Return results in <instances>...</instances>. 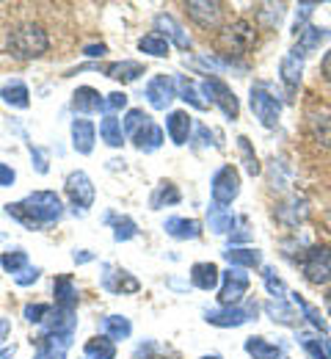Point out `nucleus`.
Returning a JSON list of instances; mask_svg holds the SVG:
<instances>
[{"mask_svg": "<svg viewBox=\"0 0 331 359\" xmlns=\"http://www.w3.org/2000/svg\"><path fill=\"white\" fill-rule=\"evenodd\" d=\"M257 45V28L248 22V20H235L232 25H227L221 31V47L224 53H235V55H243L248 53L251 47Z\"/></svg>", "mask_w": 331, "mask_h": 359, "instance_id": "7ed1b4c3", "label": "nucleus"}, {"mask_svg": "<svg viewBox=\"0 0 331 359\" xmlns=\"http://www.w3.org/2000/svg\"><path fill=\"white\" fill-rule=\"evenodd\" d=\"M188 17L193 22H199L202 28H216L224 17V3H207V0H190L188 6Z\"/></svg>", "mask_w": 331, "mask_h": 359, "instance_id": "f8f14e48", "label": "nucleus"}, {"mask_svg": "<svg viewBox=\"0 0 331 359\" xmlns=\"http://www.w3.org/2000/svg\"><path fill=\"white\" fill-rule=\"evenodd\" d=\"M210 194H213V202L221 205V208L235 202V196L240 194V175H237L235 166H221V169L216 172Z\"/></svg>", "mask_w": 331, "mask_h": 359, "instance_id": "423d86ee", "label": "nucleus"}, {"mask_svg": "<svg viewBox=\"0 0 331 359\" xmlns=\"http://www.w3.org/2000/svg\"><path fill=\"white\" fill-rule=\"evenodd\" d=\"M52 293H55V307L64 310V313H75L78 307V285L69 273H61L55 282H52Z\"/></svg>", "mask_w": 331, "mask_h": 359, "instance_id": "4468645a", "label": "nucleus"}, {"mask_svg": "<svg viewBox=\"0 0 331 359\" xmlns=\"http://www.w3.org/2000/svg\"><path fill=\"white\" fill-rule=\"evenodd\" d=\"M94 125L89 119H75L72 122V147L80 152V155H89L94 149Z\"/></svg>", "mask_w": 331, "mask_h": 359, "instance_id": "dca6fc26", "label": "nucleus"}, {"mask_svg": "<svg viewBox=\"0 0 331 359\" xmlns=\"http://www.w3.org/2000/svg\"><path fill=\"white\" fill-rule=\"evenodd\" d=\"M323 39H329V31H326V28H315V25H312V28L301 31L298 45H295V50H293V55H307V50H315Z\"/></svg>", "mask_w": 331, "mask_h": 359, "instance_id": "bb28decb", "label": "nucleus"}, {"mask_svg": "<svg viewBox=\"0 0 331 359\" xmlns=\"http://www.w3.org/2000/svg\"><path fill=\"white\" fill-rule=\"evenodd\" d=\"M202 359H221L218 354H207V357H202Z\"/></svg>", "mask_w": 331, "mask_h": 359, "instance_id": "13d9d810", "label": "nucleus"}, {"mask_svg": "<svg viewBox=\"0 0 331 359\" xmlns=\"http://www.w3.org/2000/svg\"><path fill=\"white\" fill-rule=\"evenodd\" d=\"M146 100H149V105L155 108V111H166L169 108V102L177 97V89H174V81L169 78V75H155L149 83H146Z\"/></svg>", "mask_w": 331, "mask_h": 359, "instance_id": "9d476101", "label": "nucleus"}, {"mask_svg": "<svg viewBox=\"0 0 331 359\" xmlns=\"http://www.w3.org/2000/svg\"><path fill=\"white\" fill-rule=\"evenodd\" d=\"M326 310H329V315H331V287L326 290Z\"/></svg>", "mask_w": 331, "mask_h": 359, "instance_id": "4d7b16f0", "label": "nucleus"}, {"mask_svg": "<svg viewBox=\"0 0 331 359\" xmlns=\"http://www.w3.org/2000/svg\"><path fill=\"white\" fill-rule=\"evenodd\" d=\"M86 357L89 359H116V348H113V340L111 337H94L86 343Z\"/></svg>", "mask_w": 331, "mask_h": 359, "instance_id": "7c9ffc66", "label": "nucleus"}, {"mask_svg": "<svg viewBox=\"0 0 331 359\" xmlns=\"http://www.w3.org/2000/svg\"><path fill=\"white\" fill-rule=\"evenodd\" d=\"M99 135H102V141H105L108 147H122V144H125V128H122L119 119H113V116H105V119L99 122Z\"/></svg>", "mask_w": 331, "mask_h": 359, "instance_id": "cd10ccee", "label": "nucleus"}, {"mask_svg": "<svg viewBox=\"0 0 331 359\" xmlns=\"http://www.w3.org/2000/svg\"><path fill=\"white\" fill-rule=\"evenodd\" d=\"M295 304L304 310V315H307V320L315 326V329H321V332H326V320H323V315L318 313V307H312L309 302H304L301 296H295Z\"/></svg>", "mask_w": 331, "mask_h": 359, "instance_id": "a19ab883", "label": "nucleus"}, {"mask_svg": "<svg viewBox=\"0 0 331 359\" xmlns=\"http://www.w3.org/2000/svg\"><path fill=\"white\" fill-rule=\"evenodd\" d=\"M6 213L28 229H42L45 224L58 222L64 208H61V199L55 191H36V194H28L22 202H8Z\"/></svg>", "mask_w": 331, "mask_h": 359, "instance_id": "f257e3e1", "label": "nucleus"}, {"mask_svg": "<svg viewBox=\"0 0 331 359\" xmlns=\"http://www.w3.org/2000/svg\"><path fill=\"white\" fill-rule=\"evenodd\" d=\"M301 346L307 348V354H312V359H329V343H321L312 334H301Z\"/></svg>", "mask_w": 331, "mask_h": 359, "instance_id": "58836bf2", "label": "nucleus"}, {"mask_svg": "<svg viewBox=\"0 0 331 359\" xmlns=\"http://www.w3.org/2000/svg\"><path fill=\"white\" fill-rule=\"evenodd\" d=\"M36 346H39V351L34 354V359H64V348H58V346H52V343H45V340H36Z\"/></svg>", "mask_w": 331, "mask_h": 359, "instance_id": "a18cd8bd", "label": "nucleus"}, {"mask_svg": "<svg viewBox=\"0 0 331 359\" xmlns=\"http://www.w3.org/2000/svg\"><path fill=\"white\" fill-rule=\"evenodd\" d=\"M312 135H315V141H318L323 149H331V116H318V119H312Z\"/></svg>", "mask_w": 331, "mask_h": 359, "instance_id": "c9c22d12", "label": "nucleus"}, {"mask_svg": "<svg viewBox=\"0 0 331 359\" xmlns=\"http://www.w3.org/2000/svg\"><path fill=\"white\" fill-rule=\"evenodd\" d=\"M146 122H149V116H146L143 111H139V108H133V111H127V116H125V125H122V128H125V133L136 135Z\"/></svg>", "mask_w": 331, "mask_h": 359, "instance_id": "79ce46f5", "label": "nucleus"}, {"mask_svg": "<svg viewBox=\"0 0 331 359\" xmlns=\"http://www.w3.org/2000/svg\"><path fill=\"white\" fill-rule=\"evenodd\" d=\"M0 97H3V102L6 105H11V108H28L31 105V94H28V86L22 83V81H11V83H6L3 91H0Z\"/></svg>", "mask_w": 331, "mask_h": 359, "instance_id": "5701e85b", "label": "nucleus"}, {"mask_svg": "<svg viewBox=\"0 0 331 359\" xmlns=\"http://www.w3.org/2000/svg\"><path fill=\"white\" fill-rule=\"evenodd\" d=\"M155 28H157L155 34H160L163 39L169 36L180 50H190V36L183 31V25H180L171 14H157V17H155Z\"/></svg>", "mask_w": 331, "mask_h": 359, "instance_id": "2eb2a0df", "label": "nucleus"}, {"mask_svg": "<svg viewBox=\"0 0 331 359\" xmlns=\"http://www.w3.org/2000/svg\"><path fill=\"white\" fill-rule=\"evenodd\" d=\"M14 180H17L14 169H11V166H6V163H0V188H8V185H14Z\"/></svg>", "mask_w": 331, "mask_h": 359, "instance_id": "8fccbe9b", "label": "nucleus"}, {"mask_svg": "<svg viewBox=\"0 0 331 359\" xmlns=\"http://www.w3.org/2000/svg\"><path fill=\"white\" fill-rule=\"evenodd\" d=\"M102 329H105V337H111V340H127L130 332H133V326H130V320L125 315H108V318H102Z\"/></svg>", "mask_w": 331, "mask_h": 359, "instance_id": "393cba45", "label": "nucleus"}, {"mask_svg": "<svg viewBox=\"0 0 331 359\" xmlns=\"http://www.w3.org/2000/svg\"><path fill=\"white\" fill-rule=\"evenodd\" d=\"M66 194H69L75 210H78V208L86 210V208L94 205V185H92V180H89L86 172H72V175L66 177Z\"/></svg>", "mask_w": 331, "mask_h": 359, "instance_id": "1a4fd4ad", "label": "nucleus"}, {"mask_svg": "<svg viewBox=\"0 0 331 359\" xmlns=\"http://www.w3.org/2000/svg\"><path fill=\"white\" fill-rule=\"evenodd\" d=\"M304 276L312 285H329L331 279V249L329 246H312L304 257Z\"/></svg>", "mask_w": 331, "mask_h": 359, "instance_id": "20e7f679", "label": "nucleus"}, {"mask_svg": "<svg viewBox=\"0 0 331 359\" xmlns=\"http://www.w3.org/2000/svg\"><path fill=\"white\" fill-rule=\"evenodd\" d=\"M72 257H75V263H92V260H94V255L86 252V249H83V252H75Z\"/></svg>", "mask_w": 331, "mask_h": 359, "instance_id": "864d4df0", "label": "nucleus"}, {"mask_svg": "<svg viewBox=\"0 0 331 359\" xmlns=\"http://www.w3.org/2000/svg\"><path fill=\"white\" fill-rule=\"evenodd\" d=\"M246 354L254 359H279L282 357V348L271 346L265 337H248L246 340Z\"/></svg>", "mask_w": 331, "mask_h": 359, "instance_id": "a878e982", "label": "nucleus"}, {"mask_svg": "<svg viewBox=\"0 0 331 359\" xmlns=\"http://www.w3.org/2000/svg\"><path fill=\"white\" fill-rule=\"evenodd\" d=\"M0 266L8 271L11 276L22 273V271L28 269V255H25V249H8V252H3Z\"/></svg>", "mask_w": 331, "mask_h": 359, "instance_id": "2f4dec72", "label": "nucleus"}, {"mask_svg": "<svg viewBox=\"0 0 331 359\" xmlns=\"http://www.w3.org/2000/svg\"><path fill=\"white\" fill-rule=\"evenodd\" d=\"M237 147H240V152H243V163H246V172L248 175H260V163H257V155L251 152V144H248V138H237Z\"/></svg>", "mask_w": 331, "mask_h": 359, "instance_id": "ea45409f", "label": "nucleus"}, {"mask_svg": "<svg viewBox=\"0 0 331 359\" xmlns=\"http://www.w3.org/2000/svg\"><path fill=\"white\" fill-rule=\"evenodd\" d=\"M232 224H235L232 210H227V208H221V205H213V208H210V229H213V232L224 235V232L232 229Z\"/></svg>", "mask_w": 331, "mask_h": 359, "instance_id": "473e14b6", "label": "nucleus"}, {"mask_svg": "<svg viewBox=\"0 0 331 359\" xmlns=\"http://www.w3.org/2000/svg\"><path fill=\"white\" fill-rule=\"evenodd\" d=\"M248 290V273L243 269H232L221 273V290H218V302L221 307H237L240 299L246 296Z\"/></svg>", "mask_w": 331, "mask_h": 359, "instance_id": "39448f33", "label": "nucleus"}, {"mask_svg": "<svg viewBox=\"0 0 331 359\" xmlns=\"http://www.w3.org/2000/svg\"><path fill=\"white\" fill-rule=\"evenodd\" d=\"M105 75L113 78V81H122V83H133L143 75V64H139V61H116V64L105 67Z\"/></svg>", "mask_w": 331, "mask_h": 359, "instance_id": "aec40b11", "label": "nucleus"}, {"mask_svg": "<svg viewBox=\"0 0 331 359\" xmlns=\"http://www.w3.org/2000/svg\"><path fill=\"white\" fill-rule=\"evenodd\" d=\"M122 108H127V94H125V91H113V94H108V97H105L102 114H105V116H111V114H116V111H122Z\"/></svg>", "mask_w": 331, "mask_h": 359, "instance_id": "37998d69", "label": "nucleus"}, {"mask_svg": "<svg viewBox=\"0 0 331 359\" xmlns=\"http://www.w3.org/2000/svg\"><path fill=\"white\" fill-rule=\"evenodd\" d=\"M163 229H166V235H171L177 241H193L202 235V224L193 219H166Z\"/></svg>", "mask_w": 331, "mask_h": 359, "instance_id": "412c9836", "label": "nucleus"}, {"mask_svg": "<svg viewBox=\"0 0 331 359\" xmlns=\"http://www.w3.org/2000/svg\"><path fill=\"white\" fill-rule=\"evenodd\" d=\"M321 75H323V81L331 86V50L323 55V61H321Z\"/></svg>", "mask_w": 331, "mask_h": 359, "instance_id": "3c124183", "label": "nucleus"}, {"mask_svg": "<svg viewBox=\"0 0 331 359\" xmlns=\"http://www.w3.org/2000/svg\"><path fill=\"white\" fill-rule=\"evenodd\" d=\"M279 72H282V81L284 86L293 91L298 86V81H301V61H298V55H287L282 61V67H279Z\"/></svg>", "mask_w": 331, "mask_h": 359, "instance_id": "72a5a7b5", "label": "nucleus"}, {"mask_svg": "<svg viewBox=\"0 0 331 359\" xmlns=\"http://www.w3.org/2000/svg\"><path fill=\"white\" fill-rule=\"evenodd\" d=\"M102 287L108 293H136L141 285L139 279L125 269H113V266H102Z\"/></svg>", "mask_w": 331, "mask_h": 359, "instance_id": "9b49d317", "label": "nucleus"}, {"mask_svg": "<svg viewBox=\"0 0 331 359\" xmlns=\"http://www.w3.org/2000/svg\"><path fill=\"white\" fill-rule=\"evenodd\" d=\"M166 130H169V138H171L177 147H183L190 135L188 111H171V114H169V119H166Z\"/></svg>", "mask_w": 331, "mask_h": 359, "instance_id": "a211bd4d", "label": "nucleus"}, {"mask_svg": "<svg viewBox=\"0 0 331 359\" xmlns=\"http://www.w3.org/2000/svg\"><path fill=\"white\" fill-rule=\"evenodd\" d=\"M177 202H180V191H177L174 182H160V185L155 188L152 199H149L152 208H166V205H177Z\"/></svg>", "mask_w": 331, "mask_h": 359, "instance_id": "c85d7f7f", "label": "nucleus"}, {"mask_svg": "<svg viewBox=\"0 0 331 359\" xmlns=\"http://www.w3.org/2000/svg\"><path fill=\"white\" fill-rule=\"evenodd\" d=\"M102 105H105V100L92 86H80V89L72 94V108L78 114H97V111H102Z\"/></svg>", "mask_w": 331, "mask_h": 359, "instance_id": "f3484780", "label": "nucleus"}, {"mask_svg": "<svg viewBox=\"0 0 331 359\" xmlns=\"http://www.w3.org/2000/svg\"><path fill=\"white\" fill-rule=\"evenodd\" d=\"M262 279H265V287H268V293L271 296H276V299H282L284 296V282L274 273V269H265L262 271Z\"/></svg>", "mask_w": 331, "mask_h": 359, "instance_id": "c03bdc74", "label": "nucleus"}, {"mask_svg": "<svg viewBox=\"0 0 331 359\" xmlns=\"http://www.w3.org/2000/svg\"><path fill=\"white\" fill-rule=\"evenodd\" d=\"M8 332H11V320L8 318H0V343L8 337Z\"/></svg>", "mask_w": 331, "mask_h": 359, "instance_id": "5fc2aeb1", "label": "nucleus"}, {"mask_svg": "<svg viewBox=\"0 0 331 359\" xmlns=\"http://www.w3.org/2000/svg\"><path fill=\"white\" fill-rule=\"evenodd\" d=\"M224 257L235 269H257L262 263V255L257 249H230V252H224Z\"/></svg>", "mask_w": 331, "mask_h": 359, "instance_id": "b1692460", "label": "nucleus"}, {"mask_svg": "<svg viewBox=\"0 0 331 359\" xmlns=\"http://www.w3.org/2000/svg\"><path fill=\"white\" fill-rule=\"evenodd\" d=\"M177 89H180V97H183L188 105L199 108V111H204V108H207V102L199 97V91H196V86L190 83L188 78H180V81H177Z\"/></svg>", "mask_w": 331, "mask_h": 359, "instance_id": "e433bc0d", "label": "nucleus"}, {"mask_svg": "<svg viewBox=\"0 0 331 359\" xmlns=\"http://www.w3.org/2000/svg\"><path fill=\"white\" fill-rule=\"evenodd\" d=\"M251 315H257V304H251V307H221V310H210L207 313V320L213 323V326H243L246 320H251Z\"/></svg>", "mask_w": 331, "mask_h": 359, "instance_id": "ddd939ff", "label": "nucleus"}, {"mask_svg": "<svg viewBox=\"0 0 331 359\" xmlns=\"http://www.w3.org/2000/svg\"><path fill=\"white\" fill-rule=\"evenodd\" d=\"M329 359H331V343H329Z\"/></svg>", "mask_w": 331, "mask_h": 359, "instance_id": "bf43d9fd", "label": "nucleus"}, {"mask_svg": "<svg viewBox=\"0 0 331 359\" xmlns=\"http://www.w3.org/2000/svg\"><path fill=\"white\" fill-rule=\"evenodd\" d=\"M48 34L39 28V25H20L8 34V53L20 61H31V58H39L45 50H48Z\"/></svg>", "mask_w": 331, "mask_h": 359, "instance_id": "f03ea898", "label": "nucleus"}, {"mask_svg": "<svg viewBox=\"0 0 331 359\" xmlns=\"http://www.w3.org/2000/svg\"><path fill=\"white\" fill-rule=\"evenodd\" d=\"M202 91L210 97V102H216V105L224 111L227 119H237V116H240L237 97L232 94V89H230L224 81H218V78H207V81L202 83Z\"/></svg>", "mask_w": 331, "mask_h": 359, "instance_id": "0eeeda50", "label": "nucleus"}, {"mask_svg": "<svg viewBox=\"0 0 331 359\" xmlns=\"http://www.w3.org/2000/svg\"><path fill=\"white\" fill-rule=\"evenodd\" d=\"M31 158H34V163H36V172H39V175H48V158L42 155V149L31 147Z\"/></svg>", "mask_w": 331, "mask_h": 359, "instance_id": "09e8293b", "label": "nucleus"}, {"mask_svg": "<svg viewBox=\"0 0 331 359\" xmlns=\"http://www.w3.org/2000/svg\"><path fill=\"white\" fill-rule=\"evenodd\" d=\"M50 304H28L25 307V320H31V323H45V318L50 315Z\"/></svg>", "mask_w": 331, "mask_h": 359, "instance_id": "49530a36", "label": "nucleus"}, {"mask_svg": "<svg viewBox=\"0 0 331 359\" xmlns=\"http://www.w3.org/2000/svg\"><path fill=\"white\" fill-rule=\"evenodd\" d=\"M141 53H149V55H157V58H163V55H169V39H163L160 34H146L141 42Z\"/></svg>", "mask_w": 331, "mask_h": 359, "instance_id": "f704fd0d", "label": "nucleus"}, {"mask_svg": "<svg viewBox=\"0 0 331 359\" xmlns=\"http://www.w3.org/2000/svg\"><path fill=\"white\" fill-rule=\"evenodd\" d=\"M251 111H254V116L265 128H276L279 114H282V105H279V100L274 94H268L262 86H257V89H251Z\"/></svg>", "mask_w": 331, "mask_h": 359, "instance_id": "6e6552de", "label": "nucleus"}, {"mask_svg": "<svg viewBox=\"0 0 331 359\" xmlns=\"http://www.w3.org/2000/svg\"><path fill=\"white\" fill-rule=\"evenodd\" d=\"M190 282H193L199 290H213V287H218V282H221V271L216 269L213 263H196V266L190 269Z\"/></svg>", "mask_w": 331, "mask_h": 359, "instance_id": "6ab92c4d", "label": "nucleus"}, {"mask_svg": "<svg viewBox=\"0 0 331 359\" xmlns=\"http://www.w3.org/2000/svg\"><path fill=\"white\" fill-rule=\"evenodd\" d=\"M14 357V348H0V359H11Z\"/></svg>", "mask_w": 331, "mask_h": 359, "instance_id": "6e6d98bb", "label": "nucleus"}, {"mask_svg": "<svg viewBox=\"0 0 331 359\" xmlns=\"http://www.w3.org/2000/svg\"><path fill=\"white\" fill-rule=\"evenodd\" d=\"M265 313L271 315L274 320L284 323V326H293V323H295V313H293L284 302H271V304H265Z\"/></svg>", "mask_w": 331, "mask_h": 359, "instance_id": "4c0bfd02", "label": "nucleus"}, {"mask_svg": "<svg viewBox=\"0 0 331 359\" xmlns=\"http://www.w3.org/2000/svg\"><path fill=\"white\" fill-rule=\"evenodd\" d=\"M105 222L113 224V238H116V241H130V238L139 235V226H136V222H133L130 216H119V219H116L113 213H108Z\"/></svg>", "mask_w": 331, "mask_h": 359, "instance_id": "c756f323", "label": "nucleus"}, {"mask_svg": "<svg viewBox=\"0 0 331 359\" xmlns=\"http://www.w3.org/2000/svg\"><path fill=\"white\" fill-rule=\"evenodd\" d=\"M39 273H42V271L36 269V266H28L22 273H17V276H14V282H17V285H22V287H28V285H34V282L39 279Z\"/></svg>", "mask_w": 331, "mask_h": 359, "instance_id": "de8ad7c7", "label": "nucleus"}, {"mask_svg": "<svg viewBox=\"0 0 331 359\" xmlns=\"http://www.w3.org/2000/svg\"><path fill=\"white\" fill-rule=\"evenodd\" d=\"M83 53H86L89 58H102V55L108 53V47L105 45H86L83 47Z\"/></svg>", "mask_w": 331, "mask_h": 359, "instance_id": "603ef678", "label": "nucleus"}, {"mask_svg": "<svg viewBox=\"0 0 331 359\" xmlns=\"http://www.w3.org/2000/svg\"><path fill=\"white\" fill-rule=\"evenodd\" d=\"M133 141H136V147H139L141 152H155V149L163 144V130H160L155 122H146L141 130L133 135Z\"/></svg>", "mask_w": 331, "mask_h": 359, "instance_id": "4be33fe9", "label": "nucleus"}]
</instances>
